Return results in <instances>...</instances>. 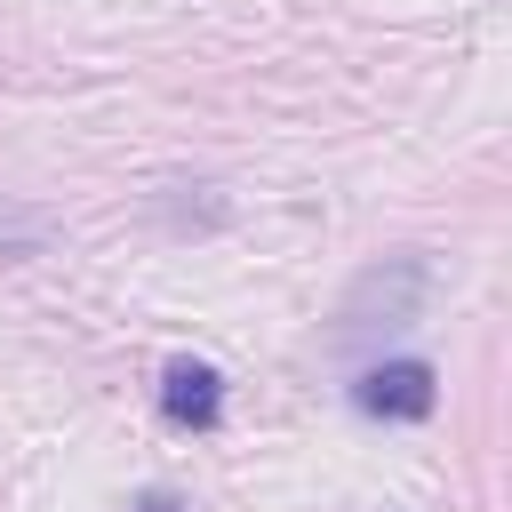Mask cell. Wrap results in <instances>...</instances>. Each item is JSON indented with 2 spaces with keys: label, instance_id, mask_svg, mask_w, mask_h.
Here are the masks:
<instances>
[{
  "label": "cell",
  "instance_id": "cell-4",
  "mask_svg": "<svg viewBox=\"0 0 512 512\" xmlns=\"http://www.w3.org/2000/svg\"><path fill=\"white\" fill-rule=\"evenodd\" d=\"M56 240V216L32 208V200H0V264H24Z\"/></svg>",
  "mask_w": 512,
  "mask_h": 512
},
{
  "label": "cell",
  "instance_id": "cell-1",
  "mask_svg": "<svg viewBox=\"0 0 512 512\" xmlns=\"http://www.w3.org/2000/svg\"><path fill=\"white\" fill-rule=\"evenodd\" d=\"M416 304H424V256H384V264H368V272L352 280V296H344V336H360V328H408Z\"/></svg>",
  "mask_w": 512,
  "mask_h": 512
},
{
  "label": "cell",
  "instance_id": "cell-5",
  "mask_svg": "<svg viewBox=\"0 0 512 512\" xmlns=\"http://www.w3.org/2000/svg\"><path fill=\"white\" fill-rule=\"evenodd\" d=\"M128 512H192V504H184V496H176V488H144V496H136V504H128Z\"/></svg>",
  "mask_w": 512,
  "mask_h": 512
},
{
  "label": "cell",
  "instance_id": "cell-2",
  "mask_svg": "<svg viewBox=\"0 0 512 512\" xmlns=\"http://www.w3.org/2000/svg\"><path fill=\"white\" fill-rule=\"evenodd\" d=\"M352 400H360V416L424 424V416L440 408V368H432V360H376V368H360Z\"/></svg>",
  "mask_w": 512,
  "mask_h": 512
},
{
  "label": "cell",
  "instance_id": "cell-3",
  "mask_svg": "<svg viewBox=\"0 0 512 512\" xmlns=\"http://www.w3.org/2000/svg\"><path fill=\"white\" fill-rule=\"evenodd\" d=\"M160 416H168L176 432H216V424H224V376H216L208 360L176 352V360L160 368Z\"/></svg>",
  "mask_w": 512,
  "mask_h": 512
}]
</instances>
